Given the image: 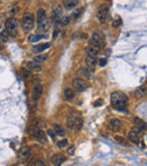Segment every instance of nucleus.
<instances>
[{"instance_id":"nucleus-8","label":"nucleus","mask_w":147,"mask_h":166,"mask_svg":"<svg viewBox=\"0 0 147 166\" xmlns=\"http://www.w3.org/2000/svg\"><path fill=\"white\" fill-rule=\"evenodd\" d=\"M43 95V86L41 84H36L34 88H33V92H32V98H33V101H38Z\"/></svg>"},{"instance_id":"nucleus-17","label":"nucleus","mask_w":147,"mask_h":166,"mask_svg":"<svg viewBox=\"0 0 147 166\" xmlns=\"http://www.w3.org/2000/svg\"><path fill=\"white\" fill-rule=\"evenodd\" d=\"M134 124L136 126V129H138V131H145V129H146V123L138 117L134 118Z\"/></svg>"},{"instance_id":"nucleus-38","label":"nucleus","mask_w":147,"mask_h":166,"mask_svg":"<svg viewBox=\"0 0 147 166\" xmlns=\"http://www.w3.org/2000/svg\"><path fill=\"white\" fill-rule=\"evenodd\" d=\"M116 141L120 142V143H122V145H127L126 140H124V139H122V138H121V137H116Z\"/></svg>"},{"instance_id":"nucleus-7","label":"nucleus","mask_w":147,"mask_h":166,"mask_svg":"<svg viewBox=\"0 0 147 166\" xmlns=\"http://www.w3.org/2000/svg\"><path fill=\"white\" fill-rule=\"evenodd\" d=\"M72 86L77 91L81 92V91H85L87 89V83L85 82V80L81 79V77H76V79L72 80Z\"/></svg>"},{"instance_id":"nucleus-10","label":"nucleus","mask_w":147,"mask_h":166,"mask_svg":"<svg viewBox=\"0 0 147 166\" xmlns=\"http://www.w3.org/2000/svg\"><path fill=\"white\" fill-rule=\"evenodd\" d=\"M85 51L87 53V55L91 56V57H96L100 53V47H96L93 44H90L85 48Z\"/></svg>"},{"instance_id":"nucleus-18","label":"nucleus","mask_w":147,"mask_h":166,"mask_svg":"<svg viewBox=\"0 0 147 166\" xmlns=\"http://www.w3.org/2000/svg\"><path fill=\"white\" fill-rule=\"evenodd\" d=\"M128 138H129V140H130L131 142H134V143H138L139 138H140L139 132H138L137 130H133V131H130V132H129V134H128Z\"/></svg>"},{"instance_id":"nucleus-31","label":"nucleus","mask_w":147,"mask_h":166,"mask_svg":"<svg viewBox=\"0 0 147 166\" xmlns=\"http://www.w3.org/2000/svg\"><path fill=\"white\" fill-rule=\"evenodd\" d=\"M57 146H58V148H60V149H62V148L67 147V146H68V140H67V139H62L61 141H59V142L57 143Z\"/></svg>"},{"instance_id":"nucleus-3","label":"nucleus","mask_w":147,"mask_h":166,"mask_svg":"<svg viewBox=\"0 0 147 166\" xmlns=\"http://www.w3.org/2000/svg\"><path fill=\"white\" fill-rule=\"evenodd\" d=\"M5 28H6V31L8 32L9 35H17V21L15 18H8L6 24H5Z\"/></svg>"},{"instance_id":"nucleus-13","label":"nucleus","mask_w":147,"mask_h":166,"mask_svg":"<svg viewBox=\"0 0 147 166\" xmlns=\"http://www.w3.org/2000/svg\"><path fill=\"white\" fill-rule=\"evenodd\" d=\"M109 126H110V129L112 130V131H120L121 130V122L118 120V118H112V120H110V123H109Z\"/></svg>"},{"instance_id":"nucleus-9","label":"nucleus","mask_w":147,"mask_h":166,"mask_svg":"<svg viewBox=\"0 0 147 166\" xmlns=\"http://www.w3.org/2000/svg\"><path fill=\"white\" fill-rule=\"evenodd\" d=\"M61 15H62L61 7H60V6H55L53 9H52V14H51V17H52L53 22L59 24V21H60V18H61Z\"/></svg>"},{"instance_id":"nucleus-43","label":"nucleus","mask_w":147,"mask_h":166,"mask_svg":"<svg viewBox=\"0 0 147 166\" xmlns=\"http://www.w3.org/2000/svg\"><path fill=\"white\" fill-rule=\"evenodd\" d=\"M1 48H2V44H1V42H0V49H1Z\"/></svg>"},{"instance_id":"nucleus-14","label":"nucleus","mask_w":147,"mask_h":166,"mask_svg":"<svg viewBox=\"0 0 147 166\" xmlns=\"http://www.w3.org/2000/svg\"><path fill=\"white\" fill-rule=\"evenodd\" d=\"M77 74L79 75L78 77H81V79H91L92 77V73H91V71L88 68H84V67H81L77 71Z\"/></svg>"},{"instance_id":"nucleus-20","label":"nucleus","mask_w":147,"mask_h":166,"mask_svg":"<svg viewBox=\"0 0 147 166\" xmlns=\"http://www.w3.org/2000/svg\"><path fill=\"white\" fill-rule=\"evenodd\" d=\"M62 2L67 9H72L78 5V0H62Z\"/></svg>"},{"instance_id":"nucleus-42","label":"nucleus","mask_w":147,"mask_h":166,"mask_svg":"<svg viewBox=\"0 0 147 166\" xmlns=\"http://www.w3.org/2000/svg\"><path fill=\"white\" fill-rule=\"evenodd\" d=\"M57 34H58V30H55V31H54V34H53V38H55V37H57Z\"/></svg>"},{"instance_id":"nucleus-26","label":"nucleus","mask_w":147,"mask_h":166,"mask_svg":"<svg viewBox=\"0 0 147 166\" xmlns=\"http://www.w3.org/2000/svg\"><path fill=\"white\" fill-rule=\"evenodd\" d=\"M44 38V35L43 34H33V35H31L29 37V42H38L40 41V40H42Z\"/></svg>"},{"instance_id":"nucleus-12","label":"nucleus","mask_w":147,"mask_h":166,"mask_svg":"<svg viewBox=\"0 0 147 166\" xmlns=\"http://www.w3.org/2000/svg\"><path fill=\"white\" fill-rule=\"evenodd\" d=\"M103 43V40L101 38V35L98 33H94L93 35L91 37V40H90V44H93V46H96V47H100L102 46Z\"/></svg>"},{"instance_id":"nucleus-1","label":"nucleus","mask_w":147,"mask_h":166,"mask_svg":"<svg viewBox=\"0 0 147 166\" xmlns=\"http://www.w3.org/2000/svg\"><path fill=\"white\" fill-rule=\"evenodd\" d=\"M111 102H112V105H113L116 108H118L119 111H126L124 107H126L127 104H128V97H127L124 93H122V92L116 91V92H113V93L111 95Z\"/></svg>"},{"instance_id":"nucleus-2","label":"nucleus","mask_w":147,"mask_h":166,"mask_svg":"<svg viewBox=\"0 0 147 166\" xmlns=\"http://www.w3.org/2000/svg\"><path fill=\"white\" fill-rule=\"evenodd\" d=\"M27 132H28L29 136L36 138L38 140H40V141H45V133L43 132V130L40 129V127H38V126H35L34 124L28 126Z\"/></svg>"},{"instance_id":"nucleus-34","label":"nucleus","mask_w":147,"mask_h":166,"mask_svg":"<svg viewBox=\"0 0 147 166\" xmlns=\"http://www.w3.org/2000/svg\"><path fill=\"white\" fill-rule=\"evenodd\" d=\"M121 23H122V22H121V19L118 17L117 19H114V21L112 22V26H113V28H118V26H120L121 25Z\"/></svg>"},{"instance_id":"nucleus-23","label":"nucleus","mask_w":147,"mask_h":166,"mask_svg":"<svg viewBox=\"0 0 147 166\" xmlns=\"http://www.w3.org/2000/svg\"><path fill=\"white\" fill-rule=\"evenodd\" d=\"M44 19H46V13H45L44 8H40L38 10V23L43 22Z\"/></svg>"},{"instance_id":"nucleus-5","label":"nucleus","mask_w":147,"mask_h":166,"mask_svg":"<svg viewBox=\"0 0 147 166\" xmlns=\"http://www.w3.org/2000/svg\"><path fill=\"white\" fill-rule=\"evenodd\" d=\"M107 13H109V7H107V5H101V6L98 7L96 17H97V19L100 21V23H104V22H105Z\"/></svg>"},{"instance_id":"nucleus-15","label":"nucleus","mask_w":147,"mask_h":166,"mask_svg":"<svg viewBox=\"0 0 147 166\" xmlns=\"http://www.w3.org/2000/svg\"><path fill=\"white\" fill-rule=\"evenodd\" d=\"M49 26H50L49 21H48V19H44L43 22L38 23V32H39V33H45V32L49 30Z\"/></svg>"},{"instance_id":"nucleus-33","label":"nucleus","mask_w":147,"mask_h":166,"mask_svg":"<svg viewBox=\"0 0 147 166\" xmlns=\"http://www.w3.org/2000/svg\"><path fill=\"white\" fill-rule=\"evenodd\" d=\"M81 10H83V8H79V9H76V10H75V12L72 13V15H71V17H72V18H75V19H76V18H78V17H79V16H80V14H81Z\"/></svg>"},{"instance_id":"nucleus-21","label":"nucleus","mask_w":147,"mask_h":166,"mask_svg":"<svg viewBox=\"0 0 147 166\" xmlns=\"http://www.w3.org/2000/svg\"><path fill=\"white\" fill-rule=\"evenodd\" d=\"M50 46H51L50 43H42V44H39V46H35L33 48V50H34V53H42V51L49 49Z\"/></svg>"},{"instance_id":"nucleus-28","label":"nucleus","mask_w":147,"mask_h":166,"mask_svg":"<svg viewBox=\"0 0 147 166\" xmlns=\"http://www.w3.org/2000/svg\"><path fill=\"white\" fill-rule=\"evenodd\" d=\"M70 16H64V17H61L60 18V21H59V24L61 25V26H66L69 24V22H70Z\"/></svg>"},{"instance_id":"nucleus-39","label":"nucleus","mask_w":147,"mask_h":166,"mask_svg":"<svg viewBox=\"0 0 147 166\" xmlns=\"http://www.w3.org/2000/svg\"><path fill=\"white\" fill-rule=\"evenodd\" d=\"M33 166H45V164H44V162H42V160H36Z\"/></svg>"},{"instance_id":"nucleus-24","label":"nucleus","mask_w":147,"mask_h":166,"mask_svg":"<svg viewBox=\"0 0 147 166\" xmlns=\"http://www.w3.org/2000/svg\"><path fill=\"white\" fill-rule=\"evenodd\" d=\"M46 57H48V55H45V54H39V55L34 56L33 62H35V63H38V64H40V63H43V62L46 59Z\"/></svg>"},{"instance_id":"nucleus-32","label":"nucleus","mask_w":147,"mask_h":166,"mask_svg":"<svg viewBox=\"0 0 147 166\" xmlns=\"http://www.w3.org/2000/svg\"><path fill=\"white\" fill-rule=\"evenodd\" d=\"M81 126H83V120L80 117H77L76 118V123H75V129L76 130H80Z\"/></svg>"},{"instance_id":"nucleus-22","label":"nucleus","mask_w":147,"mask_h":166,"mask_svg":"<svg viewBox=\"0 0 147 166\" xmlns=\"http://www.w3.org/2000/svg\"><path fill=\"white\" fill-rule=\"evenodd\" d=\"M145 95H146V88L145 86H139V88H137L135 90V96L137 98H139V99L145 97Z\"/></svg>"},{"instance_id":"nucleus-16","label":"nucleus","mask_w":147,"mask_h":166,"mask_svg":"<svg viewBox=\"0 0 147 166\" xmlns=\"http://www.w3.org/2000/svg\"><path fill=\"white\" fill-rule=\"evenodd\" d=\"M65 160H66V158H65V156L62 154H55L52 157V163L55 166H60Z\"/></svg>"},{"instance_id":"nucleus-11","label":"nucleus","mask_w":147,"mask_h":166,"mask_svg":"<svg viewBox=\"0 0 147 166\" xmlns=\"http://www.w3.org/2000/svg\"><path fill=\"white\" fill-rule=\"evenodd\" d=\"M25 66H26V68L29 71V72H41L42 71V66H41L40 64H38V63H35V62H27L26 64H25Z\"/></svg>"},{"instance_id":"nucleus-40","label":"nucleus","mask_w":147,"mask_h":166,"mask_svg":"<svg viewBox=\"0 0 147 166\" xmlns=\"http://www.w3.org/2000/svg\"><path fill=\"white\" fill-rule=\"evenodd\" d=\"M48 134L50 136V138H52V140H54V138H55V133H54L53 131L49 130V131H48Z\"/></svg>"},{"instance_id":"nucleus-30","label":"nucleus","mask_w":147,"mask_h":166,"mask_svg":"<svg viewBox=\"0 0 147 166\" xmlns=\"http://www.w3.org/2000/svg\"><path fill=\"white\" fill-rule=\"evenodd\" d=\"M8 39H9V34H8V32L5 30V31H1L0 32V40L1 41H8Z\"/></svg>"},{"instance_id":"nucleus-6","label":"nucleus","mask_w":147,"mask_h":166,"mask_svg":"<svg viewBox=\"0 0 147 166\" xmlns=\"http://www.w3.org/2000/svg\"><path fill=\"white\" fill-rule=\"evenodd\" d=\"M31 155H32V151H31L29 147L25 146L18 152V159H19L21 163H25L26 160H28V158L31 157Z\"/></svg>"},{"instance_id":"nucleus-36","label":"nucleus","mask_w":147,"mask_h":166,"mask_svg":"<svg viewBox=\"0 0 147 166\" xmlns=\"http://www.w3.org/2000/svg\"><path fill=\"white\" fill-rule=\"evenodd\" d=\"M67 152L69 155H74L75 154V146H70L67 149Z\"/></svg>"},{"instance_id":"nucleus-4","label":"nucleus","mask_w":147,"mask_h":166,"mask_svg":"<svg viewBox=\"0 0 147 166\" xmlns=\"http://www.w3.org/2000/svg\"><path fill=\"white\" fill-rule=\"evenodd\" d=\"M34 25V17L31 14H25L22 19V28L25 32H28L33 28Z\"/></svg>"},{"instance_id":"nucleus-44","label":"nucleus","mask_w":147,"mask_h":166,"mask_svg":"<svg viewBox=\"0 0 147 166\" xmlns=\"http://www.w3.org/2000/svg\"><path fill=\"white\" fill-rule=\"evenodd\" d=\"M0 28H1V26H0Z\"/></svg>"},{"instance_id":"nucleus-27","label":"nucleus","mask_w":147,"mask_h":166,"mask_svg":"<svg viewBox=\"0 0 147 166\" xmlns=\"http://www.w3.org/2000/svg\"><path fill=\"white\" fill-rule=\"evenodd\" d=\"M76 118H77V117H75V116H70V117H68V120H67V126L68 127H70V129H75Z\"/></svg>"},{"instance_id":"nucleus-19","label":"nucleus","mask_w":147,"mask_h":166,"mask_svg":"<svg viewBox=\"0 0 147 166\" xmlns=\"http://www.w3.org/2000/svg\"><path fill=\"white\" fill-rule=\"evenodd\" d=\"M85 63H86V65H87V67L91 69H94V67L96 66V64H97V60H96V58L95 57H91V56H87L86 58H85Z\"/></svg>"},{"instance_id":"nucleus-37","label":"nucleus","mask_w":147,"mask_h":166,"mask_svg":"<svg viewBox=\"0 0 147 166\" xmlns=\"http://www.w3.org/2000/svg\"><path fill=\"white\" fill-rule=\"evenodd\" d=\"M98 64H100V66H101V67L105 66V65H107V59H105V58H101V59H100V62H98Z\"/></svg>"},{"instance_id":"nucleus-35","label":"nucleus","mask_w":147,"mask_h":166,"mask_svg":"<svg viewBox=\"0 0 147 166\" xmlns=\"http://www.w3.org/2000/svg\"><path fill=\"white\" fill-rule=\"evenodd\" d=\"M22 73H23V76L27 79V77H29L31 76V72L29 71H25V69H22Z\"/></svg>"},{"instance_id":"nucleus-29","label":"nucleus","mask_w":147,"mask_h":166,"mask_svg":"<svg viewBox=\"0 0 147 166\" xmlns=\"http://www.w3.org/2000/svg\"><path fill=\"white\" fill-rule=\"evenodd\" d=\"M74 91L71 90V89H66L65 90V98L67 99V100H71L72 98H74Z\"/></svg>"},{"instance_id":"nucleus-41","label":"nucleus","mask_w":147,"mask_h":166,"mask_svg":"<svg viewBox=\"0 0 147 166\" xmlns=\"http://www.w3.org/2000/svg\"><path fill=\"white\" fill-rule=\"evenodd\" d=\"M103 102H102V100H98V102H95V106H101Z\"/></svg>"},{"instance_id":"nucleus-25","label":"nucleus","mask_w":147,"mask_h":166,"mask_svg":"<svg viewBox=\"0 0 147 166\" xmlns=\"http://www.w3.org/2000/svg\"><path fill=\"white\" fill-rule=\"evenodd\" d=\"M53 131L55 134H59V136H64V134H65V130H64V127L60 124H54Z\"/></svg>"}]
</instances>
